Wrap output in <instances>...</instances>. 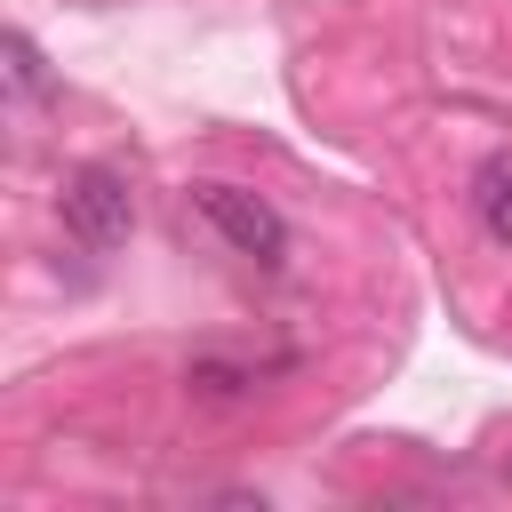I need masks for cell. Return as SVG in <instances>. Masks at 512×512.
Instances as JSON below:
<instances>
[{"instance_id":"3957f363","label":"cell","mask_w":512,"mask_h":512,"mask_svg":"<svg viewBox=\"0 0 512 512\" xmlns=\"http://www.w3.org/2000/svg\"><path fill=\"white\" fill-rule=\"evenodd\" d=\"M472 216L496 248H512V152H488L472 168Z\"/></svg>"},{"instance_id":"7a4b0ae2","label":"cell","mask_w":512,"mask_h":512,"mask_svg":"<svg viewBox=\"0 0 512 512\" xmlns=\"http://www.w3.org/2000/svg\"><path fill=\"white\" fill-rule=\"evenodd\" d=\"M192 208H200V224H208L232 256H248V264H264V272L288 264V216H280L272 200H256L248 184H192Z\"/></svg>"},{"instance_id":"277c9868","label":"cell","mask_w":512,"mask_h":512,"mask_svg":"<svg viewBox=\"0 0 512 512\" xmlns=\"http://www.w3.org/2000/svg\"><path fill=\"white\" fill-rule=\"evenodd\" d=\"M56 80H48V56L32 48V32H8V96L16 104H40Z\"/></svg>"},{"instance_id":"6da1fadb","label":"cell","mask_w":512,"mask_h":512,"mask_svg":"<svg viewBox=\"0 0 512 512\" xmlns=\"http://www.w3.org/2000/svg\"><path fill=\"white\" fill-rule=\"evenodd\" d=\"M56 224H64L72 248L112 256V248L136 232V192H128V176H120L112 160H80V168L56 184Z\"/></svg>"}]
</instances>
